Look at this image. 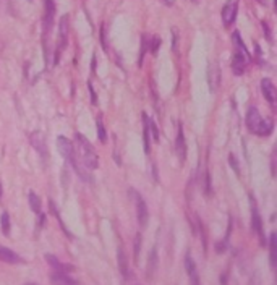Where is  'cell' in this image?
Masks as SVG:
<instances>
[{
    "label": "cell",
    "instance_id": "6da1fadb",
    "mask_svg": "<svg viewBox=\"0 0 277 285\" xmlns=\"http://www.w3.org/2000/svg\"><path fill=\"white\" fill-rule=\"evenodd\" d=\"M246 127L251 133L260 134V136H267L274 130V123L269 118H264L256 107H250L246 114Z\"/></svg>",
    "mask_w": 277,
    "mask_h": 285
},
{
    "label": "cell",
    "instance_id": "7a4b0ae2",
    "mask_svg": "<svg viewBox=\"0 0 277 285\" xmlns=\"http://www.w3.org/2000/svg\"><path fill=\"white\" fill-rule=\"evenodd\" d=\"M76 144H78V151H80V157L83 164L89 168V170H94V168L99 167V156H97L96 149L92 148V144L87 141V138L83 136L81 133L75 134Z\"/></svg>",
    "mask_w": 277,
    "mask_h": 285
},
{
    "label": "cell",
    "instance_id": "3957f363",
    "mask_svg": "<svg viewBox=\"0 0 277 285\" xmlns=\"http://www.w3.org/2000/svg\"><path fill=\"white\" fill-rule=\"evenodd\" d=\"M57 148H58V151H60L62 156H63V159H65L68 164H71L73 170H75L78 175H80V178H83V180H86V182H89V175H87L85 170H81L80 166L76 164L75 148H73V144H71L70 139L65 138V136H58L57 138Z\"/></svg>",
    "mask_w": 277,
    "mask_h": 285
},
{
    "label": "cell",
    "instance_id": "277c9868",
    "mask_svg": "<svg viewBox=\"0 0 277 285\" xmlns=\"http://www.w3.org/2000/svg\"><path fill=\"white\" fill-rule=\"evenodd\" d=\"M131 195H133L135 200V206H136V216H138V222L141 227L148 225V219H149V212H148V204L146 201L141 198V195L136 190H131Z\"/></svg>",
    "mask_w": 277,
    "mask_h": 285
},
{
    "label": "cell",
    "instance_id": "5b68a950",
    "mask_svg": "<svg viewBox=\"0 0 277 285\" xmlns=\"http://www.w3.org/2000/svg\"><path fill=\"white\" fill-rule=\"evenodd\" d=\"M250 201H251V229L256 232L258 236H260L261 245H264V230H262V219H261V216H260V211H258V206H256L255 198L250 196Z\"/></svg>",
    "mask_w": 277,
    "mask_h": 285
},
{
    "label": "cell",
    "instance_id": "8992f818",
    "mask_svg": "<svg viewBox=\"0 0 277 285\" xmlns=\"http://www.w3.org/2000/svg\"><path fill=\"white\" fill-rule=\"evenodd\" d=\"M53 15H55V2L53 0H44V33H46V37L52 30Z\"/></svg>",
    "mask_w": 277,
    "mask_h": 285
},
{
    "label": "cell",
    "instance_id": "52a82bcc",
    "mask_svg": "<svg viewBox=\"0 0 277 285\" xmlns=\"http://www.w3.org/2000/svg\"><path fill=\"white\" fill-rule=\"evenodd\" d=\"M29 143H31V146L36 149L39 152V156L42 159H47L49 157V149H47V144H46V138H44V134L41 132H34L31 136H29Z\"/></svg>",
    "mask_w": 277,
    "mask_h": 285
},
{
    "label": "cell",
    "instance_id": "ba28073f",
    "mask_svg": "<svg viewBox=\"0 0 277 285\" xmlns=\"http://www.w3.org/2000/svg\"><path fill=\"white\" fill-rule=\"evenodd\" d=\"M47 261V264L51 266V268L55 270V272H63V274H70L75 270V266H71V264H65V263H62L60 259L57 258V256H53V254H46L44 256Z\"/></svg>",
    "mask_w": 277,
    "mask_h": 285
},
{
    "label": "cell",
    "instance_id": "9c48e42d",
    "mask_svg": "<svg viewBox=\"0 0 277 285\" xmlns=\"http://www.w3.org/2000/svg\"><path fill=\"white\" fill-rule=\"evenodd\" d=\"M238 12V2L237 0H230L228 3H225V7L222 8V21L225 26H230L237 18Z\"/></svg>",
    "mask_w": 277,
    "mask_h": 285
},
{
    "label": "cell",
    "instance_id": "30bf717a",
    "mask_svg": "<svg viewBox=\"0 0 277 285\" xmlns=\"http://www.w3.org/2000/svg\"><path fill=\"white\" fill-rule=\"evenodd\" d=\"M261 93L262 96H264V99L267 101L269 104H274L276 102V94H277V91H276V86L272 84V81L269 78H264L261 81Z\"/></svg>",
    "mask_w": 277,
    "mask_h": 285
},
{
    "label": "cell",
    "instance_id": "8fae6325",
    "mask_svg": "<svg viewBox=\"0 0 277 285\" xmlns=\"http://www.w3.org/2000/svg\"><path fill=\"white\" fill-rule=\"evenodd\" d=\"M208 76H209V88H211L212 93H216L219 89V84H221V70H219V67L216 64L209 65Z\"/></svg>",
    "mask_w": 277,
    "mask_h": 285
},
{
    "label": "cell",
    "instance_id": "7c38bea8",
    "mask_svg": "<svg viewBox=\"0 0 277 285\" xmlns=\"http://www.w3.org/2000/svg\"><path fill=\"white\" fill-rule=\"evenodd\" d=\"M185 268H187V272L190 275V280H191V285H201L199 284V275H198V270H196V264H194V261L191 258V254H187L185 256Z\"/></svg>",
    "mask_w": 277,
    "mask_h": 285
},
{
    "label": "cell",
    "instance_id": "4fadbf2b",
    "mask_svg": "<svg viewBox=\"0 0 277 285\" xmlns=\"http://www.w3.org/2000/svg\"><path fill=\"white\" fill-rule=\"evenodd\" d=\"M51 282L52 285H78V280L70 277V274L55 272V270L51 274Z\"/></svg>",
    "mask_w": 277,
    "mask_h": 285
},
{
    "label": "cell",
    "instance_id": "5bb4252c",
    "mask_svg": "<svg viewBox=\"0 0 277 285\" xmlns=\"http://www.w3.org/2000/svg\"><path fill=\"white\" fill-rule=\"evenodd\" d=\"M0 261L8 264H18V263H23V258L15 253V251L5 248V246H0Z\"/></svg>",
    "mask_w": 277,
    "mask_h": 285
},
{
    "label": "cell",
    "instance_id": "9a60e30c",
    "mask_svg": "<svg viewBox=\"0 0 277 285\" xmlns=\"http://www.w3.org/2000/svg\"><path fill=\"white\" fill-rule=\"evenodd\" d=\"M157 250L153 248L149 253V259H148V264H146V277H148L149 280L154 277L156 270H157Z\"/></svg>",
    "mask_w": 277,
    "mask_h": 285
},
{
    "label": "cell",
    "instance_id": "2e32d148",
    "mask_svg": "<svg viewBox=\"0 0 277 285\" xmlns=\"http://www.w3.org/2000/svg\"><path fill=\"white\" fill-rule=\"evenodd\" d=\"M175 151H177V154L180 156V161H185V156H187V143H185V136H183L182 125L178 127L177 139H175Z\"/></svg>",
    "mask_w": 277,
    "mask_h": 285
},
{
    "label": "cell",
    "instance_id": "e0dca14e",
    "mask_svg": "<svg viewBox=\"0 0 277 285\" xmlns=\"http://www.w3.org/2000/svg\"><path fill=\"white\" fill-rule=\"evenodd\" d=\"M245 59H248L245 54H242V52H235V55H233V62H232V68H233V73L235 75H242L243 71H245V65H246Z\"/></svg>",
    "mask_w": 277,
    "mask_h": 285
},
{
    "label": "cell",
    "instance_id": "ac0fdd59",
    "mask_svg": "<svg viewBox=\"0 0 277 285\" xmlns=\"http://www.w3.org/2000/svg\"><path fill=\"white\" fill-rule=\"evenodd\" d=\"M117 258H119V269L123 277H128V261H126V253L123 250V245L119 246L117 250Z\"/></svg>",
    "mask_w": 277,
    "mask_h": 285
},
{
    "label": "cell",
    "instance_id": "d6986e66",
    "mask_svg": "<svg viewBox=\"0 0 277 285\" xmlns=\"http://www.w3.org/2000/svg\"><path fill=\"white\" fill-rule=\"evenodd\" d=\"M276 232H272L269 236V263L272 269H276Z\"/></svg>",
    "mask_w": 277,
    "mask_h": 285
},
{
    "label": "cell",
    "instance_id": "ffe728a7",
    "mask_svg": "<svg viewBox=\"0 0 277 285\" xmlns=\"http://www.w3.org/2000/svg\"><path fill=\"white\" fill-rule=\"evenodd\" d=\"M60 39H62L60 49H63L67 46V39H68V17H62L60 20Z\"/></svg>",
    "mask_w": 277,
    "mask_h": 285
},
{
    "label": "cell",
    "instance_id": "44dd1931",
    "mask_svg": "<svg viewBox=\"0 0 277 285\" xmlns=\"http://www.w3.org/2000/svg\"><path fill=\"white\" fill-rule=\"evenodd\" d=\"M143 127H144V151L149 154L151 151V139H149V117L143 114Z\"/></svg>",
    "mask_w": 277,
    "mask_h": 285
},
{
    "label": "cell",
    "instance_id": "7402d4cb",
    "mask_svg": "<svg viewBox=\"0 0 277 285\" xmlns=\"http://www.w3.org/2000/svg\"><path fill=\"white\" fill-rule=\"evenodd\" d=\"M28 201H29V206H31L33 212L39 214V212H41V200H39V196L36 195V193L29 191L28 193Z\"/></svg>",
    "mask_w": 277,
    "mask_h": 285
},
{
    "label": "cell",
    "instance_id": "603a6c76",
    "mask_svg": "<svg viewBox=\"0 0 277 285\" xmlns=\"http://www.w3.org/2000/svg\"><path fill=\"white\" fill-rule=\"evenodd\" d=\"M0 224H2V232L3 235H10V230H12V225H10V214L8 212H3L2 217H0Z\"/></svg>",
    "mask_w": 277,
    "mask_h": 285
},
{
    "label": "cell",
    "instance_id": "cb8c5ba5",
    "mask_svg": "<svg viewBox=\"0 0 277 285\" xmlns=\"http://www.w3.org/2000/svg\"><path fill=\"white\" fill-rule=\"evenodd\" d=\"M96 127H97V136H99V141L101 143H105V139H107L105 127H104V123H102V118L101 117L96 120Z\"/></svg>",
    "mask_w": 277,
    "mask_h": 285
},
{
    "label": "cell",
    "instance_id": "d4e9b609",
    "mask_svg": "<svg viewBox=\"0 0 277 285\" xmlns=\"http://www.w3.org/2000/svg\"><path fill=\"white\" fill-rule=\"evenodd\" d=\"M139 251H141V234L138 232V234H136V236H135V241H133V256H135V263H138Z\"/></svg>",
    "mask_w": 277,
    "mask_h": 285
},
{
    "label": "cell",
    "instance_id": "484cf974",
    "mask_svg": "<svg viewBox=\"0 0 277 285\" xmlns=\"http://www.w3.org/2000/svg\"><path fill=\"white\" fill-rule=\"evenodd\" d=\"M149 133H153V139L157 143L159 141V128H157V125L154 123L153 118H149Z\"/></svg>",
    "mask_w": 277,
    "mask_h": 285
},
{
    "label": "cell",
    "instance_id": "4316f807",
    "mask_svg": "<svg viewBox=\"0 0 277 285\" xmlns=\"http://www.w3.org/2000/svg\"><path fill=\"white\" fill-rule=\"evenodd\" d=\"M228 162H230V166L233 168V172L235 173H240V167H238V164L235 161V157H233V154H230V157H228Z\"/></svg>",
    "mask_w": 277,
    "mask_h": 285
},
{
    "label": "cell",
    "instance_id": "83f0119b",
    "mask_svg": "<svg viewBox=\"0 0 277 285\" xmlns=\"http://www.w3.org/2000/svg\"><path fill=\"white\" fill-rule=\"evenodd\" d=\"M159 44H160V39H159V37H154V41H153V47H151V52H153V54H156V52H157Z\"/></svg>",
    "mask_w": 277,
    "mask_h": 285
},
{
    "label": "cell",
    "instance_id": "f1b7e54d",
    "mask_svg": "<svg viewBox=\"0 0 277 285\" xmlns=\"http://www.w3.org/2000/svg\"><path fill=\"white\" fill-rule=\"evenodd\" d=\"M87 88H89V93H91V102L96 105V102H97V98H96V94H94V89H92V84L89 83V84H87Z\"/></svg>",
    "mask_w": 277,
    "mask_h": 285
},
{
    "label": "cell",
    "instance_id": "f546056e",
    "mask_svg": "<svg viewBox=\"0 0 277 285\" xmlns=\"http://www.w3.org/2000/svg\"><path fill=\"white\" fill-rule=\"evenodd\" d=\"M146 54V39L143 37V46H141V55H139V65L143 64V55Z\"/></svg>",
    "mask_w": 277,
    "mask_h": 285
},
{
    "label": "cell",
    "instance_id": "4dcf8cb0",
    "mask_svg": "<svg viewBox=\"0 0 277 285\" xmlns=\"http://www.w3.org/2000/svg\"><path fill=\"white\" fill-rule=\"evenodd\" d=\"M250 285H260V279H258V275H255V277L250 280Z\"/></svg>",
    "mask_w": 277,
    "mask_h": 285
},
{
    "label": "cell",
    "instance_id": "1f68e13d",
    "mask_svg": "<svg viewBox=\"0 0 277 285\" xmlns=\"http://www.w3.org/2000/svg\"><path fill=\"white\" fill-rule=\"evenodd\" d=\"M162 3H165L167 7H172L173 5V0H162Z\"/></svg>",
    "mask_w": 277,
    "mask_h": 285
},
{
    "label": "cell",
    "instance_id": "d6a6232c",
    "mask_svg": "<svg viewBox=\"0 0 277 285\" xmlns=\"http://www.w3.org/2000/svg\"><path fill=\"white\" fill-rule=\"evenodd\" d=\"M0 198H2V183H0Z\"/></svg>",
    "mask_w": 277,
    "mask_h": 285
},
{
    "label": "cell",
    "instance_id": "836d02e7",
    "mask_svg": "<svg viewBox=\"0 0 277 285\" xmlns=\"http://www.w3.org/2000/svg\"><path fill=\"white\" fill-rule=\"evenodd\" d=\"M26 285H36V284H26Z\"/></svg>",
    "mask_w": 277,
    "mask_h": 285
}]
</instances>
